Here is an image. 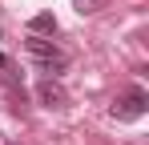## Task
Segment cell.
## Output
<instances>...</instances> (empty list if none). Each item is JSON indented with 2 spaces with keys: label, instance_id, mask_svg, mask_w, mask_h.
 <instances>
[{
  "label": "cell",
  "instance_id": "1",
  "mask_svg": "<svg viewBox=\"0 0 149 145\" xmlns=\"http://www.w3.org/2000/svg\"><path fill=\"white\" fill-rule=\"evenodd\" d=\"M24 48H28V56L40 65V72H49V77H56V72H65V69H69V52H65V48H56L52 40L28 36V40H24Z\"/></svg>",
  "mask_w": 149,
  "mask_h": 145
},
{
  "label": "cell",
  "instance_id": "2",
  "mask_svg": "<svg viewBox=\"0 0 149 145\" xmlns=\"http://www.w3.org/2000/svg\"><path fill=\"white\" fill-rule=\"evenodd\" d=\"M145 109H149V93L141 85H129V89L113 101V117L117 121H137V117H145Z\"/></svg>",
  "mask_w": 149,
  "mask_h": 145
},
{
  "label": "cell",
  "instance_id": "3",
  "mask_svg": "<svg viewBox=\"0 0 149 145\" xmlns=\"http://www.w3.org/2000/svg\"><path fill=\"white\" fill-rule=\"evenodd\" d=\"M36 101H40V105H49V109H65V105H69V93H65V85H61V81L45 77V81L36 85Z\"/></svg>",
  "mask_w": 149,
  "mask_h": 145
},
{
  "label": "cell",
  "instance_id": "4",
  "mask_svg": "<svg viewBox=\"0 0 149 145\" xmlns=\"http://www.w3.org/2000/svg\"><path fill=\"white\" fill-rule=\"evenodd\" d=\"M28 32H32V36H45V32H56V16H52V12H36V16L28 20Z\"/></svg>",
  "mask_w": 149,
  "mask_h": 145
},
{
  "label": "cell",
  "instance_id": "5",
  "mask_svg": "<svg viewBox=\"0 0 149 145\" xmlns=\"http://www.w3.org/2000/svg\"><path fill=\"white\" fill-rule=\"evenodd\" d=\"M109 0H73V8L81 12V16H93V12H101Z\"/></svg>",
  "mask_w": 149,
  "mask_h": 145
},
{
  "label": "cell",
  "instance_id": "6",
  "mask_svg": "<svg viewBox=\"0 0 149 145\" xmlns=\"http://www.w3.org/2000/svg\"><path fill=\"white\" fill-rule=\"evenodd\" d=\"M0 69H8V56H0Z\"/></svg>",
  "mask_w": 149,
  "mask_h": 145
}]
</instances>
